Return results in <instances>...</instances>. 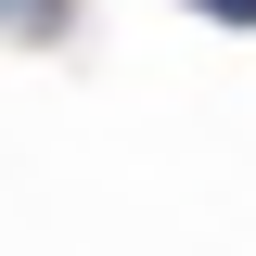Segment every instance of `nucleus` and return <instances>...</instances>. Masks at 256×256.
I'll use <instances>...</instances> for the list:
<instances>
[{"label": "nucleus", "mask_w": 256, "mask_h": 256, "mask_svg": "<svg viewBox=\"0 0 256 256\" xmlns=\"http://www.w3.org/2000/svg\"><path fill=\"white\" fill-rule=\"evenodd\" d=\"M192 13H218V26H256V0H192Z\"/></svg>", "instance_id": "2"}, {"label": "nucleus", "mask_w": 256, "mask_h": 256, "mask_svg": "<svg viewBox=\"0 0 256 256\" xmlns=\"http://www.w3.org/2000/svg\"><path fill=\"white\" fill-rule=\"evenodd\" d=\"M13 38H64V0H13Z\"/></svg>", "instance_id": "1"}]
</instances>
